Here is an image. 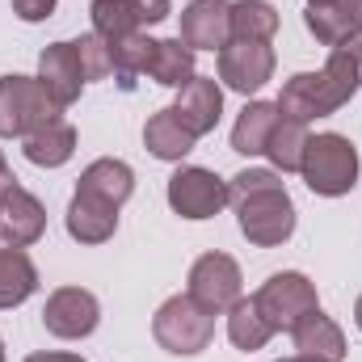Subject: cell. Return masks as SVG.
Here are the masks:
<instances>
[{
  "instance_id": "6da1fadb",
  "label": "cell",
  "mask_w": 362,
  "mask_h": 362,
  "mask_svg": "<svg viewBox=\"0 0 362 362\" xmlns=\"http://www.w3.org/2000/svg\"><path fill=\"white\" fill-rule=\"evenodd\" d=\"M358 148L337 135V131H325V135H312L308 139V152H303V165H299V177L308 181V189L316 198H341L358 185Z\"/></svg>"
},
{
  "instance_id": "7a4b0ae2",
  "label": "cell",
  "mask_w": 362,
  "mask_h": 362,
  "mask_svg": "<svg viewBox=\"0 0 362 362\" xmlns=\"http://www.w3.org/2000/svg\"><path fill=\"white\" fill-rule=\"evenodd\" d=\"M64 118V105L38 76H0V139H25Z\"/></svg>"
},
{
  "instance_id": "3957f363",
  "label": "cell",
  "mask_w": 362,
  "mask_h": 362,
  "mask_svg": "<svg viewBox=\"0 0 362 362\" xmlns=\"http://www.w3.org/2000/svg\"><path fill=\"white\" fill-rule=\"evenodd\" d=\"M152 337L160 350L177 358H194L215 341V312H206L189 295H169L152 316Z\"/></svg>"
},
{
  "instance_id": "277c9868",
  "label": "cell",
  "mask_w": 362,
  "mask_h": 362,
  "mask_svg": "<svg viewBox=\"0 0 362 362\" xmlns=\"http://www.w3.org/2000/svg\"><path fill=\"white\" fill-rule=\"evenodd\" d=\"M253 303H257V312L266 316V325L274 333H291L299 320H308L320 308V295H316V282L308 274L282 270V274H270L253 291Z\"/></svg>"
},
{
  "instance_id": "5b68a950",
  "label": "cell",
  "mask_w": 362,
  "mask_h": 362,
  "mask_svg": "<svg viewBox=\"0 0 362 362\" xmlns=\"http://www.w3.org/2000/svg\"><path fill=\"white\" fill-rule=\"evenodd\" d=\"M236 223H240V236L257 249H278L295 236V202L286 189H270V194H257V198H245L236 206Z\"/></svg>"
},
{
  "instance_id": "8992f818",
  "label": "cell",
  "mask_w": 362,
  "mask_h": 362,
  "mask_svg": "<svg viewBox=\"0 0 362 362\" xmlns=\"http://www.w3.org/2000/svg\"><path fill=\"white\" fill-rule=\"evenodd\" d=\"M165 198H169L173 215L202 223V219H215L228 206V177H219L215 169H202V165H181L169 177Z\"/></svg>"
},
{
  "instance_id": "52a82bcc",
  "label": "cell",
  "mask_w": 362,
  "mask_h": 362,
  "mask_svg": "<svg viewBox=\"0 0 362 362\" xmlns=\"http://www.w3.org/2000/svg\"><path fill=\"white\" fill-rule=\"evenodd\" d=\"M245 291V278H240V266L236 257L228 253H202L194 266H189V278H185V295L198 299L206 312L223 316Z\"/></svg>"
},
{
  "instance_id": "ba28073f",
  "label": "cell",
  "mask_w": 362,
  "mask_h": 362,
  "mask_svg": "<svg viewBox=\"0 0 362 362\" xmlns=\"http://www.w3.org/2000/svg\"><path fill=\"white\" fill-rule=\"evenodd\" d=\"M42 325L59 341H85V337L97 333V325H101V303H97V295L85 291V286H59V291L47 295Z\"/></svg>"
},
{
  "instance_id": "9c48e42d",
  "label": "cell",
  "mask_w": 362,
  "mask_h": 362,
  "mask_svg": "<svg viewBox=\"0 0 362 362\" xmlns=\"http://www.w3.org/2000/svg\"><path fill=\"white\" fill-rule=\"evenodd\" d=\"M274 47L270 42H228L219 55H215V68H219V85L240 97H253L274 81Z\"/></svg>"
},
{
  "instance_id": "30bf717a",
  "label": "cell",
  "mask_w": 362,
  "mask_h": 362,
  "mask_svg": "<svg viewBox=\"0 0 362 362\" xmlns=\"http://www.w3.org/2000/svg\"><path fill=\"white\" fill-rule=\"evenodd\" d=\"M278 114L282 118H291V122H316V118H329V114H337L346 101H341V93L333 89V81L325 76V72H295L282 93H278Z\"/></svg>"
},
{
  "instance_id": "8fae6325",
  "label": "cell",
  "mask_w": 362,
  "mask_h": 362,
  "mask_svg": "<svg viewBox=\"0 0 362 362\" xmlns=\"http://www.w3.org/2000/svg\"><path fill=\"white\" fill-rule=\"evenodd\" d=\"M181 42L189 51H223L232 42V4L228 0H189L181 8Z\"/></svg>"
},
{
  "instance_id": "7c38bea8",
  "label": "cell",
  "mask_w": 362,
  "mask_h": 362,
  "mask_svg": "<svg viewBox=\"0 0 362 362\" xmlns=\"http://www.w3.org/2000/svg\"><path fill=\"white\" fill-rule=\"evenodd\" d=\"M42 232H47V206L25 185H13L0 198V245L30 249V245L42 240Z\"/></svg>"
},
{
  "instance_id": "4fadbf2b",
  "label": "cell",
  "mask_w": 362,
  "mask_h": 362,
  "mask_svg": "<svg viewBox=\"0 0 362 362\" xmlns=\"http://www.w3.org/2000/svg\"><path fill=\"white\" fill-rule=\"evenodd\" d=\"M173 114L181 118V127H189L198 139L211 135L223 118V85L215 76H194L189 85H181L173 97Z\"/></svg>"
},
{
  "instance_id": "5bb4252c",
  "label": "cell",
  "mask_w": 362,
  "mask_h": 362,
  "mask_svg": "<svg viewBox=\"0 0 362 362\" xmlns=\"http://www.w3.org/2000/svg\"><path fill=\"white\" fill-rule=\"evenodd\" d=\"M64 228L76 245H105L118 232V206L93 198V194H72L68 211H64Z\"/></svg>"
},
{
  "instance_id": "9a60e30c",
  "label": "cell",
  "mask_w": 362,
  "mask_h": 362,
  "mask_svg": "<svg viewBox=\"0 0 362 362\" xmlns=\"http://www.w3.org/2000/svg\"><path fill=\"white\" fill-rule=\"evenodd\" d=\"M38 81H42V89L51 93L64 110L81 97L85 72H81V64H76L72 42H51V47H42V55H38Z\"/></svg>"
},
{
  "instance_id": "2e32d148",
  "label": "cell",
  "mask_w": 362,
  "mask_h": 362,
  "mask_svg": "<svg viewBox=\"0 0 362 362\" xmlns=\"http://www.w3.org/2000/svg\"><path fill=\"white\" fill-rule=\"evenodd\" d=\"M291 341H295V354H303V358H325V362L346 358V333H341V325H337L333 316H325L320 308H316L308 320H299V325L291 329Z\"/></svg>"
},
{
  "instance_id": "e0dca14e",
  "label": "cell",
  "mask_w": 362,
  "mask_h": 362,
  "mask_svg": "<svg viewBox=\"0 0 362 362\" xmlns=\"http://www.w3.org/2000/svg\"><path fill=\"white\" fill-rule=\"evenodd\" d=\"M194 144H198V135H194L189 127H181V118L173 114V105H169V110H156V114L144 122V148H148L156 160L181 165V160L194 152Z\"/></svg>"
},
{
  "instance_id": "ac0fdd59",
  "label": "cell",
  "mask_w": 362,
  "mask_h": 362,
  "mask_svg": "<svg viewBox=\"0 0 362 362\" xmlns=\"http://www.w3.org/2000/svg\"><path fill=\"white\" fill-rule=\"evenodd\" d=\"M76 189L101 198V202H110V206H122V202L135 194V169H131L127 160H118V156H101V160L85 165Z\"/></svg>"
},
{
  "instance_id": "d6986e66",
  "label": "cell",
  "mask_w": 362,
  "mask_h": 362,
  "mask_svg": "<svg viewBox=\"0 0 362 362\" xmlns=\"http://www.w3.org/2000/svg\"><path fill=\"white\" fill-rule=\"evenodd\" d=\"M21 152H25V160L38 165V169H59V165H68V160L76 156V127L59 118V122H51V127L25 135V139H21Z\"/></svg>"
},
{
  "instance_id": "ffe728a7",
  "label": "cell",
  "mask_w": 362,
  "mask_h": 362,
  "mask_svg": "<svg viewBox=\"0 0 362 362\" xmlns=\"http://www.w3.org/2000/svg\"><path fill=\"white\" fill-rule=\"evenodd\" d=\"M274 127H278V105L274 101H249L236 114L232 152H240V156H266V144H270Z\"/></svg>"
},
{
  "instance_id": "44dd1931",
  "label": "cell",
  "mask_w": 362,
  "mask_h": 362,
  "mask_svg": "<svg viewBox=\"0 0 362 362\" xmlns=\"http://www.w3.org/2000/svg\"><path fill=\"white\" fill-rule=\"evenodd\" d=\"M38 291V266L30 262L25 249H0V308H21Z\"/></svg>"
},
{
  "instance_id": "7402d4cb",
  "label": "cell",
  "mask_w": 362,
  "mask_h": 362,
  "mask_svg": "<svg viewBox=\"0 0 362 362\" xmlns=\"http://www.w3.org/2000/svg\"><path fill=\"white\" fill-rule=\"evenodd\" d=\"M320 72L333 81L341 101H354V93L362 89V34L358 30H350L337 47H329V59H325Z\"/></svg>"
},
{
  "instance_id": "603a6c76",
  "label": "cell",
  "mask_w": 362,
  "mask_h": 362,
  "mask_svg": "<svg viewBox=\"0 0 362 362\" xmlns=\"http://www.w3.org/2000/svg\"><path fill=\"white\" fill-rule=\"evenodd\" d=\"M228 341L236 346V350H245V354H253V350H266L270 346V337H274V329L266 325V316L257 312V303H253V295L245 299H236L228 312Z\"/></svg>"
},
{
  "instance_id": "cb8c5ba5",
  "label": "cell",
  "mask_w": 362,
  "mask_h": 362,
  "mask_svg": "<svg viewBox=\"0 0 362 362\" xmlns=\"http://www.w3.org/2000/svg\"><path fill=\"white\" fill-rule=\"evenodd\" d=\"M308 127L303 122H291V118H282L278 114V127H274L270 144H266V160H270V169L278 173H299V165H303V152H308Z\"/></svg>"
},
{
  "instance_id": "d4e9b609",
  "label": "cell",
  "mask_w": 362,
  "mask_h": 362,
  "mask_svg": "<svg viewBox=\"0 0 362 362\" xmlns=\"http://www.w3.org/2000/svg\"><path fill=\"white\" fill-rule=\"evenodd\" d=\"M274 34H278V8L270 0L232 4V42H270Z\"/></svg>"
},
{
  "instance_id": "484cf974",
  "label": "cell",
  "mask_w": 362,
  "mask_h": 362,
  "mask_svg": "<svg viewBox=\"0 0 362 362\" xmlns=\"http://www.w3.org/2000/svg\"><path fill=\"white\" fill-rule=\"evenodd\" d=\"M194 55H198V51H189L181 38H160L148 76H152L156 85H165V89H181V85H189V81L198 76V72H194Z\"/></svg>"
},
{
  "instance_id": "4316f807",
  "label": "cell",
  "mask_w": 362,
  "mask_h": 362,
  "mask_svg": "<svg viewBox=\"0 0 362 362\" xmlns=\"http://www.w3.org/2000/svg\"><path fill=\"white\" fill-rule=\"evenodd\" d=\"M156 47H160V38H148L144 30H135V34L110 42L114 72H118V76H148V68H152V59H156Z\"/></svg>"
},
{
  "instance_id": "83f0119b",
  "label": "cell",
  "mask_w": 362,
  "mask_h": 362,
  "mask_svg": "<svg viewBox=\"0 0 362 362\" xmlns=\"http://www.w3.org/2000/svg\"><path fill=\"white\" fill-rule=\"evenodd\" d=\"M89 17H93V34H101L105 42H118V38L144 30V25L135 21V13L127 8V0H93Z\"/></svg>"
},
{
  "instance_id": "f1b7e54d",
  "label": "cell",
  "mask_w": 362,
  "mask_h": 362,
  "mask_svg": "<svg viewBox=\"0 0 362 362\" xmlns=\"http://www.w3.org/2000/svg\"><path fill=\"white\" fill-rule=\"evenodd\" d=\"M303 25L312 30V38L320 47H337L346 34H350V21L341 17V8L333 0H320V4H308L303 8Z\"/></svg>"
},
{
  "instance_id": "f546056e",
  "label": "cell",
  "mask_w": 362,
  "mask_h": 362,
  "mask_svg": "<svg viewBox=\"0 0 362 362\" xmlns=\"http://www.w3.org/2000/svg\"><path fill=\"white\" fill-rule=\"evenodd\" d=\"M72 51H76V64H81V72H85V85L93 81H105L110 72H114V55H110V42L101 38V34H81V38H72Z\"/></svg>"
},
{
  "instance_id": "4dcf8cb0",
  "label": "cell",
  "mask_w": 362,
  "mask_h": 362,
  "mask_svg": "<svg viewBox=\"0 0 362 362\" xmlns=\"http://www.w3.org/2000/svg\"><path fill=\"white\" fill-rule=\"evenodd\" d=\"M270 189H286L278 169H240L236 177H228V206H240L245 198H257Z\"/></svg>"
},
{
  "instance_id": "1f68e13d",
  "label": "cell",
  "mask_w": 362,
  "mask_h": 362,
  "mask_svg": "<svg viewBox=\"0 0 362 362\" xmlns=\"http://www.w3.org/2000/svg\"><path fill=\"white\" fill-rule=\"evenodd\" d=\"M127 8L135 13V21H139V25H160V21L173 13V4H169V0H127Z\"/></svg>"
},
{
  "instance_id": "d6a6232c",
  "label": "cell",
  "mask_w": 362,
  "mask_h": 362,
  "mask_svg": "<svg viewBox=\"0 0 362 362\" xmlns=\"http://www.w3.org/2000/svg\"><path fill=\"white\" fill-rule=\"evenodd\" d=\"M8 4H13V13H17L25 25H38V21H47V17L55 13L59 0H8Z\"/></svg>"
},
{
  "instance_id": "836d02e7",
  "label": "cell",
  "mask_w": 362,
  "mask_h": 362,
  "mask_svg": "<svg viewBox=\"0 0 362 362\" xmlns=\"http://www.w3.org/2000/svg\"><path fill=\"white\" fill-rule=\"evenodd\" d=\"M337 8H341V17L350 21V30H358L362 34V0H333Z\"/></svg>"
},
{
  "instance_id": "e575fe53",
  "label": "cell",
  "mask_w": 362,
  "mask_h": 362,
  "mask_svg": "<svg viewBox=\"0 0 362 362\" xmlns=\"http://www.w3.org/2000/svg\"><path fill=\"white\" fill-rule=\"evenodd\" d=\"M13 185H17V177H13V169H8V160H4V152H0V198H4Z\"/></svg>"
},
{
  "instance_id": "d590c367",
  "label": "cell",
  "mask_w": 362,
  "mask_h": 362,
  "mask_svg": "<svg viewBox=\"0 0 362 362\" xmlns=\"http://www.w3.org/2000/svg\"><path fill=\"white\" fill-rule=\"evenodd\" d=\"M25 362H85L81 354H30Z\"/></svg>"
},
{
  "instance_id": "8d00e7d4",
  "label": "cell",
  "mask_w": 362,
  "mask_h": 362,
  "mask_svg": "<svg viewBox=\"0 0 362 362\" xmlns=\"http://www.w3.org/2000/svg\"><path fill=\"white\" fill-rule=\"evenodd\" d=\"M354 325H358V333H362V295L354 299Z\"/></svg>"
},
{
  "instance_id": "74e56055",
  "label": "cell",
  "mask_w": 362,
  "mask_h": 362,
  "mask_svg": "<svg viewBox=\"0 0 362 362\" xmlns=\"http://www.w3.org/2000/svg\"><path fill=\"white\" fill-rule=\"evenodd\" d=\"M295 362H325V358H303V354H295Z\"/></svg>"
},
{
  "instance_id": "f35d334b",
  "label": "cell",
  "mask_w": 362,
  "mask_h": 362,
  "mask_svg": "<svg viewBox=\"0 0 362 362\" xmlns=\"http://www.w3.org/2000/svg\"><path fill=\"white\" fill-rule=\"evenodd\" d=\"M0 362H8V354H4V337H0Z\"/></svg>"
},
{
  "instance_id": "ab89813d",
  "label": "cell",
  "mask_w": 362,
  "mask_h": 362,
  "mask_svg": "<svg viewBox=\"0 0 362 362\" xmlns=\"http://www.w3.org/2000/svg\"><path fill=\"white\" fill-rule=\"evenodd\" d=\"M278 362H295V354H291V358H278Z\"/></svg>"
},
{
  "instance_id": "60d3db41",
  "label": "cell",
  "mask_w": 362,
  "mask_h": 362,
  "mask_svg": "<svg viewBox=\"0 0 362 362\" xmlns=\"http://www.w3.org/2000/svg\"><path fill=\"white\" fill-rule=\"evenodd\" d=\"M308 4H320V0H308Z\"/></svg>"
}]
</instances>
